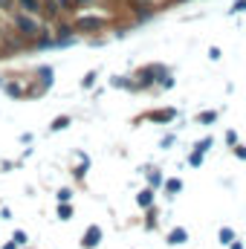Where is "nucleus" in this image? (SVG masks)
Instances as JSON below:
<instances>
[{
  "mask_svg": "<svg viewBox=\"0 0 246 249\" xmlns=\"http://www.w3.org/2000/svg\"><path fill=\"white\" fill-rule=\"evenodd\" d=\"M9 23H12V29H15V35L18 38H23V41H29V44H35L38 38H41V32H44V20L38 18V15H26V12H15V15H9Z\"/></svg>",
  "mask_w": 246,
  "mask_h": 249,
  "instance_id": "1",
  "label": "nucleus"
},
{
  "mask_svg": "<svg viewBox=\"0 0 246 249\" xmlns=\"http://www.w3.org/2000/svg\"><path fill=\"white\" fill-rule=\"evenodd\" d=\"M165 75H171V70L165 67V64H145V67H139L136 72H133V81L127 84V90H148V87H157Z\"/></svg>",
  "mask_w": 246,
  "mask_h": 249,
  "instance_id": "2",
  "label": "nucleus"
},
{
  "mask_svg": "<svg viewBox=\"0 0 246 249\" xmlns=\"http://www.w3.org/2000/svg\"><path fill=\"white\" fill-rule=\"evenodd\" d=\"M72 23H75V32H78V35H93V32H105V29H107V23H110V18L84 12V15H78Z\"/></svg>",
  "mask_w": 246,
  "mask_h": 249,
  "instance_id": "3",
  "label": "nucleus"
},
{
  "mask_svg": "<svg viewBox=\"0 0 246 249\" xmlns=\"http://www.w3.org/2000/svg\"><path fill=\"white\" fill-rule=\"evenodd\" d=\"M75 23L72 20H67V18H58L55 23H53V38H55V47H67V44H72L75 41Z\"/></svg>",
  "mask_w": 246,
  "mask_h": 249,
  "instance_id": "4",
  "label": "nucleus"
},
{
  "mask_svg": "<svg viewBox=\"0 0 246 249\" xmlns=\"http://www.w3.org/2000/svg\"><path fill=\"white\" fill-rule=\"evenodd\" d=\"M177 119V110L174 107H159V110H148V113H142V116H136L133 124L139 122H154V124H171Z\"/></svg>",
  "mask_w": 246,
  "mask_h": 249,
  "instance_id": "5",
  "label": "nucleus"
},
{
  "mask_svg": "<svg viewBox=\"0 0 246 249\" xmlns=\"http://www.w3.org/2000/svg\"><path fill=\"white\" fill-rule=\"evenodd\" d=\"M78 244H81V249H96L99 244H102V226H96V223H93V226H87V232L81 235V241H78Z\"/></svg>",
  "mask_w": 246,
  "mask_h": 249,
  "instance_id": "6",
  "label": "nucleus"
},
{
  "mask_svg": "<svg viewBox=\"0 0 246 249\" xmlns=\"http://www.w3.org/2000/svg\"><path fill=\"white\" fill-rule=\"evenodd\" d=\"M58 18H64L61 9H58V3H55V0H41V20H44V23H55Z\"/></svg>",
  "mask_w": 246,
  "mask_h": 249,
  "instance_id": "7",
  "label": "nucleus"
},
{
  "mask_svg": "<svg viewBox=\"0 0 246 249\" xmlns=\"http://www.w3.org/2000/svg\"><path fill=\"white\" fill-rule=\"evenodd\" d=\"M53 75H55V70L53 67H38V78H41V87H38V93H44L47 87H53Z\"/></svg>",
  "mask_w": 246,
  "mask_h": 249,
  "instance_id": "8",
  "label": "nucleus"
},
{
  "mask_svg": "<svg viewBox=\"0 0 246 249\" xmlns=\"http://www.w3.org/2000/svg\"><path fill=\"white\" fill-rule=\"evenodd\" d=\"M145 177H148V186L151 188H162L165 186V177L159 168H145Z\"/></svg>",
  "mask_w": 246,
  "mask_h": 249,
  "instance_id": "9",
  "label": "nucleus"
},
{
  "mask_svg": "<svg viewBox=\"0 0 246 249\" xmlns=\"http://www.w3.org/2000/svg\"><path fill=\"white\" fill-rule=\"evenodd\" d=\"M15 3H18L20 12H26V15H38V18H41V0H15Z\"/></svg>",
  "mask_w": 246,
  "mask_h": 249,
  "instance_id": "10",
  "label": "nucleus"
},
{
  "mask_svg": "<svg viewBox=\"0 0 246 249\" xmlns=\"http://www.w3.org/2000/svg\"><path fill=\"white\" fill-rule=\"evenodd\" d=\"M136 203H139V206H142V209L148 212V209L154 206V188H151V186H148V188H142V191L136 194Z\"/></svg>",
  "mask_w": 246,
  "mask_h": 249,
  "instance_id": "11",
  "label": "nucleus"
},
{
  "mask_svg": "<svg viewBox=\"0 0 246 249\" xmlns=\"http://www.w3.org/2000/svg\"><path fill=\"white\" fill-rule=\"evenodd\" d=\"M162 191H165V197H177V194L183 191V180H180V177H171V180H165Z\"/></svg>",
  "mask_w": 246,
  "mask_h": 249,
  "instance_id": "12",
  "label": "nucleus"
},
{
  "mask_svg": "<svg viewBox=\"0 0 246 249\" xmlns=\"http://www.w3.org/2000/svg\"><path fill=\"white\" fill-rule=\"evenodd\" d=\"M185 241H188V232H185L183 226H177V229L168 232V244H171V247H180V244H185Z\"/></svg>",
  "mask_w": 246,
  "mask_h": 249,
  "instance_id": "13",
  "label": "nucleus"
},
{
  "mask_svg": "<svg viewBox=\"0 0 246 249\" xmlns=\"http://www.w3.org/2000/svg\"><path fill=\"white\" fill-rule=\"evenodd\" d=\"M87 168H90V157H87V154H81V165H75V168H72V177L81 183V180H84V174H87Z\"/></svg>",
  "mask_w": 246,
  "mask_h": 249,
  "instance_id": "14",
  "label": "nucleus"
},
{
  "mask_svg": "<svg viewBox=\"0 0 246 249\" xmlns=\"http://www.w3.org/2000/svg\"><path fill=\"white\" fill-rule=\"evenodd\" d=\"M96 81H99V70H90V72H84L81 87H84V90H90V87H96Z\"/></svg>",
  "mask_w": 246,
  "mask_h": 249,
  "instance_id": "15",
  "label": "nucleus"
},
{
  "mask_svg": "<svg viewBox=\"0 0 246 249\" xmlns=\"http://www.w3.org/2000/svg\"><path fill=\"white\" fill-rule=\"evenodd\" d=\"M217 122V110H203L197 113V124H214Z\"/></svg>",
  "mask_w": 246,
  "mask_h": 249,
  "instance_id": "16",
  "label": "nucleus"
},
{
  "mask_svg": "<svg viewBox=\"0 0 246 249\" xmlns=\"http://www.w3.org/2000/svg\"><path fill=\"white\" fill-rule=\"evenodd\" d=\"M70 122H72V119H70L67 113H64V116H55L53 124H50V130H53V133H55V130H64V127H70Z\"/></svg>",
  "mask_w": 246,
  "mask_h": 249,
  "instance_id": "17",
  "label": "nucleus"
},
{
  "mask_svg": "<svg viewBox=\"0 0 246 249\" xmlns=\"http://www.w3.org/2000/svg\"><path fill=\"white\" fill-rule=\"evenodd\" d=\"M58 3V9H61V15L67 18V15H75L78 9H75V0H55Z\"/></svg>",
  "mask_w": 246,
  "mask_h": 249,
  "instance_id": "18",
  "label": "nucleus"
},
{
  "mask_svg": "<svg viewBox=\"0 0 246 249\" xmlns=\"http://www.w3.org/2000/svg\"><path fill=\"white\" fill-rule=\"evenodd\" d=\"M217 238H220V244H226V247H229V244H232V241H235V229H229V226H223V229H220V235H217Z\"/></svg>",
  "mask_w": 246,
  "mask_h": 249,
  "instance_id": "19",
  "label": "nucleus"
},
{
  "mask_svg": "<svg viewBox=\"0 0 246 249\" xmlns=\"http://www.w3.org/2000/svg\"><path fill=\"white\" fill-rule=\"evenodd\" d=\"M203 157H206V154L191 151V154H188V165H191V168H200V165H203Z\"/></svg>",
  "mask_w": 246,
  "mask_h": 249,
  "instance_id": "20",
  "label": "nucleus"
},
{
  "mask_svg": "<svg viewBox=\"0 0 246 249\" xmlns=\"http://www.w3.org/2000/svg\"><path fill=\"white\" fill-rule=\"evenodd\" d=\"M145 217H148V220H145V229H157V206H151Z\"/></svg>",
  "mask_w": 246,
  "mask_h": 249,
  "instance_id": "21",
  "label": "nucleus"
},
{
  "mask_svg": "<svg viewBox=\"0 0 246 249\" xmlns=\"http://www.w3.org/2000/svg\"><path fill=\"white\" fill-rule=\"evenodd\" d=\"M0 12L3 15H15L18 12V3L15 0H0Z\"/></svg>",
  "mask_w": 246,
  "mask_h": 249,
  "instance_id": "22",
  "label": "nucleus"
},
{
  "mask_svg": "<svg viewBox=\"0 0 246 249\" xmlns=\"http://www.w3.org/2000/svg\"><path fill=\"white\" fill-rule=\"evenodd\" d=\"M211 145H214V139H211V136H206V139H200V142L194 145V151H200V154H206V151H209Z\"/></svg>",
  "mask_w": 246,
  "mask_h": 249,
  "instance_id": "23",
  "label": "nucleus"
},
{
  "mask_svg": "<svg viewBox=\"0 0 246 249\" xmlns=\"http://www.w3.org/2000/svg\"><path fill=\"white\" fill-rule=\"evenodd\" d=\"M58 217H61V220H70V217H72V206H70V203H58Z\"/></svg>",
  "mask_w": 246,
  "mask_h": 249,
  "instance_id": "24",
  "label": "nucleus"
},
{
  "mask_svg": "<svg viewBox=\"0 0 246 249\" xmlns=\"http://www.w3.org/2000/svg\"><path fill=\"white\" fill-rule=\"evenodd\" d=\"M55 197H58V203H70V200H72V188H58Z\"/></svg>",
  "mask_w": 246,
  "mask_h": 249,
  "instance_id": "25",
  "label": "nucleus"
},
{
  "mask_svg": "<svg viewBox=\"0 0 246 249\" xmlns=\"http://www.w3.org/2000/svg\"><path fill=\"white\" fill-rule=\"evenodd\" d=\"M241 12H246V0H235L232 9H229V15H241Z\"/></svg>",
  "mask_w": 246,
  "mask_h": 249,
  "instance_id": "26",
  "label": "nucleus"
},
{
  "mask_svg": "<svg viewBox=\"0 0 246 249\" xmlns=\"http://www.w3.org/2000/svg\"><path fill=\"white\" fill-rule=\"evenodd\" d=\"M12 241H15L18 247H26V241H29V238H26V232H20V229H18V232L12 235Z\"/></svg>",
  "mask_w": 246,
  "mask_h": 249,
  "instance_id": "27",
  "label": "nucleus"
},
{
  "mask_svg": "<svg viewBox=\"0 0 246 249\" xmlns=\"http://www.w3.org/2000/svg\"><path fill=\"white\" fill-rule=\"evenodd\" d=\"M226 142L235 148V145H238V133H235V130H226Z\"/></svg>",
  "mask_w": 246,
  "mask_h": 249,
  "instance_id": "28",
  "label": "nucleus"
},
{
  "mask_svg": "<svg viewBox=\"0 0 246 249\" xmlns=\"http://www.w3.org/2000/svg\"><path fill=\"white\" fill-rule=\"evenodd\" d=\"M235 157L238 160H246V145H235Z\"/></svg>",
  "mask_w": 246,
  "mask_h": 249,
  "instance_id": "29",
  "label": "nucleus"
},
{
  "mask_svg": "<svg viewBox=\"0 0 246 249\" xmlns=\"http://www.w3.org/2000/svg\"><path fill=\"white\" fill-rule=\"evenodd\" d=\"M209 58H211V61H220V47H211V50H209Z\"/></svg>",
  "mask_w": 246,
  "mask_h": 249,
  "instance_id": "30",
  "label": "nucleus"
},
{
  "mask_svg": "<svg viewBox=\"0 0 246 249\" xmlns=\"http://www.w3.org/2000/svg\"><path fill=\"white\" fill-rule=\"evenodd\" d=\"M96 0H75V9H87V6H93Z\"/></svg>",
  "mask_w": 246,
  "mask_h": 249,
  "instance_id": "31",
  "label": "nucleus"
},
{
  "mask_svg": "<svg viewBox=\"0 0 246 249\" xmlns=\"http://www.w3.org/2000/svg\"><path fill=\"white\" fill-rule=\"evenodd\" d=\"M171 145H174V136H171V133H168V136H165V139H162V148H171Z\"/></svg>",
  "mask_w": 246,
  "mask_h": 249,
  "instance_id": "32",
  "label": "nucleus"
},
{
  "mask_svg": "<svg viewBox=\"0 0 246 249\" xmlns=\"http://www.w3.org/2000/svg\"><path fill=\"white\" fill-rule=\"evenodd\" d=\"M3 249H18V244H15V241H6V244H3Z\"/></svg>",
  "mask_w": 246,
  "mask_h": 249,
  "instance_id": "33",
  "label": "nucleus"
},
{
  "mask_svg": "<svg viewBox=\"0 0 246 249\" xmlns=\"http://www.w3.org/2000/svg\"><path fill=\"white\" fill-rule=\"evenodd\" d=\"M229 249H244V244H241V241H232V244H229Z\"/></svg>",
  "mask_w": 246,
  "mask_h": 249,
  "instance_id": "34",
  "label": "nucleus"
},
{
  "mask_svg": "<svg viewBox=\"0 0 246 249\" xmlns=\"http://www.w3.org/2000/svg\"><path fill=\"white\" fill-rule=\"evenodd\" d=\"M0 20H3V12H0Z\"/></svg>",
  "mask_w": 246,
  "mask_h": 249,
  "instance_id": "35",
  "label": "nucleus"
}]
</instances>
